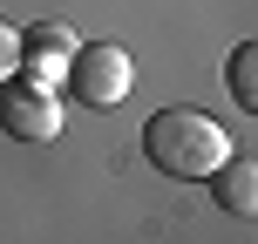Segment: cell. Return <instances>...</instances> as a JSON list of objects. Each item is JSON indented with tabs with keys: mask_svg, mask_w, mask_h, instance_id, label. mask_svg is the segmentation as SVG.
<instances>
[{
	"mask_svg": "<svg viewBox=\"0 0 258 244\" xmlns=\"http://www.w3.org/2000/svg\"><path fill=\"white\" fill-rule=\"evenodd\" d=\"M143 156H150V170H163V177L204 183L211 170L231 156V142H224V129L211 122L204 109H156V116L143 122Z\"/></svg>",
	"mask_w": 258,
	"mask_h": 244,
	"instance_id": "obj_1",
	"label": "cell"
},
{
	"mask_svg": "<svg viewBox=\"0 0 258 244\" xmlns=\"http://www.w3.org/2000/svg\"><path fill=\"white\" fill-rule=\"evenodd\" d=\"M61 95L48 89V82H0V129H7L14 142H54L61 136Z\"/></svg>",
	"mask_w": 258,
	"mask_h": 244,
	"instance_id": "obj_2",
	"label": "cell"
},
{
	"mask_svg": "<svg viewBox=\"0 0 258 244\" xmlns=\"http://www.w3.org/2000/svg\"><path fill=\"white\" fill-rule=\"evenodd\" d=\"M68 82H75V95L89 109H116L129 95V82H136V68H129V54L116 48V41H95V48H75Z\"/></svg>",
	"mask_w": 258,
	"mask_h": 244,
	"instance_id": "obj_3",
	"label": "cell"
},
{
	"mask_svg": "<svg viewBox=\"0 0 258 244\" xmlns=\"http://www.w3.org/2000/svg\"><path fill=\"white\" fill-rule=\"evenodd\" d=\"M75 48L82 41L68 34V21H41V27H27L21 34V68H27V82H68V61H75Z\"/></svg>",
	"mask_w": 258,
	"mask_h": 244,
	"instance_id": "obj_4",
	"label": "cell"
},
{
	"mask_svg": "<svg viewBox=\"0 0 258 244\" xmlns=\"http://www.w3.org/2000/svg\"><path fill=\"white\" fill-rule=\"evenodd\" d=\"M211 190H218V204L231 210L238 224L258 217V163H251V156H224V163L211 170Z\"/></svg>",
	"mask_w": 258,
	"mask_h": 244,
	"instance_id": "obj_5",
	"label": "cell"
},
{
	"mask_svg": "<svg viewBox=\"0 0 258 244\" xmlns=\"http://www.w3.org/2000/svg\"><path fill=\"white\" fill-rule=\"evenodd\" d=\"M231 95H238L245 109H258V48H251V41L231 54Z\"/></svg>",
	"mask_w": 258,
	"mask_h": 244,
	"instance_id": "obj_6",
	"label": "cell"
},
{
	"mask_svg": "<svg viewBox=\"0 0 258 244\" xmlns=\"http://www.w3.org/2000/svg\"><path fill=\"white\" fill-rule=\"evenodd\" d=\"M7 75H21V34L0 21V82H7Z\"/></svg>",
	"mask_w": 258,
	"mask_h": 244,
	"instance_id": "obj_7",
	"label": "cell"
}]
</instances>
